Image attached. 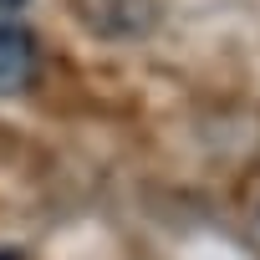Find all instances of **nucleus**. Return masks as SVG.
Here are the masks:
<instances>
[{
    "label": "nucleus",
    "mask_w": 260,
    "mask_h": 260,
    "mask_svg": "<svg viewBox=\"0 0 260 260\" xmlns=\"http://www.w3.org/2000/svg\"><path fill=\"white\" fill-rule=\"evenodd\" d=\"M77 16L112 41H133L158 26V0H77Z\"/></svg>",
    "instance_id": "1"
},
{
    "label": "nucleus",
    "mask_w": 260,
    "mask_h": 260,
    "mask_svg": "<svg viewBox=\"0 0 260 260\" xmlns=\"http://www.w3.org/2000/svg\"><path fill=\"white\" fill-rule=\"evenodd\" d=\"M36 67H41V51H36V36L0 16V97H21L31 82H36Z\"/></svg>",
    "instance_id": "2"
},
{
    "label": "nucleus",
    "mask_w": 260,
    "mask_h": 260,
    "mask_svg": "<svg viewBox=\"0 0 260 260\" xmlns=\"http://www.w3.org/2000/svg\"><path fill=\"white\" fill-rule=\"evenodd\" d=\"M0 260H26V255H21L16 245H0Z\"/></svg>",
    "instance_id": "3"
},
{
    "label": "nucleus",
    "mask_w": 260,
    "mask_h": 260,
    "mask_svg": "<svg viewBox=\"0 0 260 260\" xmlns=\"http://www.w3.org/2000/svg\"><path fill=\"white\" fill-rule=\"evenodd\" d=\"M0 6H6V11H16V6H26V0H0Z\"/></svg>",
    "instance_id": "4"
}]
</instances>
